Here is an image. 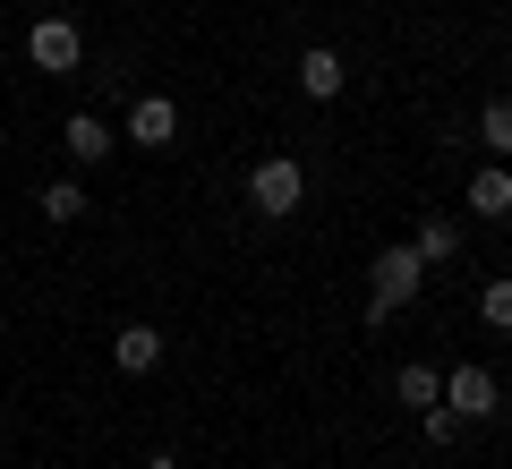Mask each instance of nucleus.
<instances>
[{"instance_id":"obj_8","label":"nucleus","mask_w":512,"mask_h":469,"mask_svg":"<svg viewBox=\"0 0 512 469\" xmlns=\"http://www.w3.org/2000/svg\"><path fill=\"white\" fill-rule=\"evenodd\" d=\"M60 145H69L77 163H103V154H111V145H120V137H111V128L94 120V111H69V128H60Z\"/></svg>"},{"instance_id":"obj_5","label":"nucleus","mask_w":512,"mask_h":469,"mask_svg":"<svg viewBox=\"0 0 512 469\" xmlns=\"http://www.w3.org/2000/svg\"><path fill=\"white\" fill-rule=\"evenodd\" d=\"M444 410H453L461 427H470V418H495V376L487 367H453V376H444Z\"/></svg>"},{"instance_id":"obj_2","label":"nucleus","mask_w":512,"mask_h":469,"mask_svg":"<svg viewBox=\"0 0 512 469\" xmlns=\"http://www.w3.org/2000/svg\"><path fill=\"white\" fill-rule=\"evenodd\" d=\"M419 282H427V265H419L410 239H402V248H384L376 265H367V290H376L384 307H410V299H419Z\"/></svg>"},{"instance_id":"obj_14","label":"nucleus","mask_w":512,"mask_h":469,"mask_svg":"<svg viewBox=\"0 0 512 469\" xmlns=\"http://www.w3.org/2000/svg\"><path fill=\"white\" fill-rule=\"evenodd\" d=\"M478 316H487L495 333H512V273H495V282L478 290Z\"/></svg>"},{"instance_id":"obj_15","label":"nucleus","mask_w":512,"mask_h":469,"mask_svg":"<svg viewBox=\"0 0 512 469\" xmlns=\"http://www.w3.org/2000/svg\"><path fill=\"white\" fill-rule=\"evenodd\" d=\"M419 427H427V444H453V435H461V418L436 401V410H419Z\"/></svg>"},{"instance_id":"obj_10","label":"nucleus","mask_w":512,"mask_h":469,"mask_svg":"<svg viewBox=\"0 0 512 469\" xmlns=\"http://www.w3.org/2000/svg\"><path fill=\"white\" fill-rule=\"evenodd\" d=\"M393 393H402L410 410H436V401H444V367H427V359H410L402 376H393Z\"/></svg>"},{"instance_id":"obj_1","label":"nucleus","mask_w":512,"mask_h":469,"mask_svg":"<svg viewBox=\"0 0 512 469\" xmlns=\"http://www.w3.org/2000/svg\"><path fill=\"white\" fill-rule=\"evenodd\" d=\"M299 197H308V171H299L291 163V154H265V163H256L248 171V205H256V214H299Z\"/></svg>"},{"instance_id":"obj_13","label":"nucleus","mask_w":512,"mask_h":469,"mask_svg":"<svg viewBox=\"0 0 512 469\" xmlns=\"http://www.w3.org/2000/svg\"><path fill=\"white\" fill-rule=\"evenodd\" d=\"M35 205H43V222H77V214H86V188H77V180H52Z\"/></svg>"},{"instance_id":"obj_3","label":"nucleus","mask_w":512,"mask_h":469,"mask_svg":"<svg viewBox=\"0 0 512 469\" xmlns=\"http://www.w3.org/2000/svg\"><path fill=\"white\" fill-rule=\"evenodd\" d=\"M26 60H35L43 77H69L77 60H86V35H77L69 18H35V35H26Z\"/></svg>"},{"instance_id":"obj_12","label":"nucleus","mask_w":512,"mask_h":469,"mask_svg":"<svg viewBox=\"0 0 512 469\" xmlns=\"http://www.w3.org/2000/svg\"><path fill=\"white\" fill-rule=\"evenodd\" d=\"M478 137L495 145V163H512V94H495V103L478 111Z\"/></svg>"},{"instance_id":"obj_4","label":"nucleus","mask_w":512,"mask_h":469,"mask_svg":"<svg viewBox=\"0 0 512 469\" xmlns=\"http://www.w3.org/2000/svg\"><path fill=\"white\" fill-rule=\"evenodd\" d=\"M128 145H146V154L180 145V103H171V94H137V103H128Z\"/></svg>"},{"instance_id":"obj_7","label":"nucleus","mask_w":512,"mask_h":469,"mask_svg":"<svg viewBox=\"0 0 512 469\" xmlns=\"http://www.w3.org/2000/svg\"><path fill=\"white\" fill-rule=\"evenodd\" d=\"M342 52H325V43H308V52H299V86L316 94V103H333V94H342Z\"/></svg>"},{"instance_id":"obj_9","label":"nucleus","mask_w":512,"mask_h":469,"mask_svg":"<svg viewBox=\"0 0 512 469\" xmlns=\"http://www.w3.org/2000/svg\"><path fill=\"white\" fill-rule=\"evenodd\" d=\"M470 214H487V222L512 214V171H504V163H487V171L470 180Z\"/></svg>"},{"instance_id":"obj_11","label":"nucleus","mask_w":512,"mask_h":469,"mask_svg":"<svg viewBox=\"0 0 512 469\" xmlns=\"http://www.w3.org/2000/svg\"><path fill=\"white\" fill-rule=\"evenodd\" d=\"M410 248H419V265H444V256L461 248V222H444V214H427V222H419V239H410Z\"/></svg>"},{"instance_id":"obj_6","label":"nucleus","mask_w":512,"mask_h":469,"mask_svg":"<svg viewBox=\"0 0 512 469\" xmlns=\"http://www.w3.org/2000/svg\"><path fill=\"white\" fill-rule=\"evenodd\" d=\"M111 367H120V376H154V367H163V333L154 325H120L111 333Z\"/></svg>"}]
</instances>
